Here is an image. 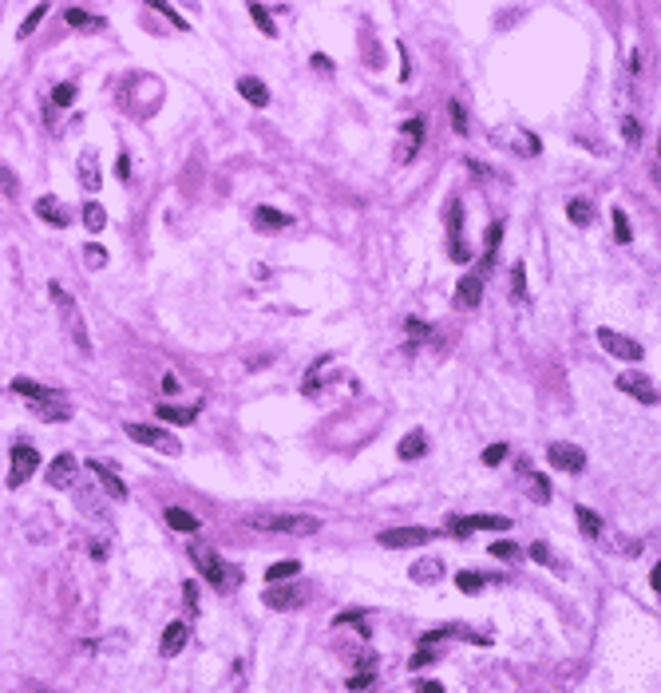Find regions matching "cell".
I'll return each instance as SVG.
<instances>
[{
  "label": "cell",
  "instance_id": "d6a6232c",
  "mask_svg": "<svg viewBox=\"0 0 661 693\" xmlns=\"http://www.w3.org/2000/svg\"><path fill=\"white\" fill-rule=\"evenodd\" d=\"M574 519H578V527H583L590 539L602 535V519L594 515V511H590V507H574Z\"/></svg>",
  "mask_w": 661,
  "mask_h": 693
},
{
  "label": "cell",
  "instance_id": "4fadbf2b",
  "mask_svg": "<svg viewBox=\"0 0 661 693\" xmlns=\"http://www.w3.org/2000/svg\"><path fill=\"white\" fill-rule=\"evenodd\" d=\"M76 472H79L76 456H72V452H60V456L52 459V468L44 472V479H48V488H72V484H76Z\"/></svg>",
  "mask_w": 661,
  "mask_h": 693
},
{
  "label": "cell",
  "instance_id": "d4e9b609",
  "mask_svg": "<svg viewBox=\"0 0 661 693\" xmlns=\"http://www.w3.org/2000/svg\"><path fill=\"white\" fill-rule=\"evenodd\" d=\"M428 452V436L416 428V432H408L404 440H400V459H420Z\"/></svg>",
  "mask_w": 661,
  "mask_h": 693
},
{
  "label": "cell",
  "instance_id": "f1b7e54d",
  "mask_svg": "<svg viewBox=\"0 0 661 693\" xmlns=\"http://www.w3.org/2000/svg\"><path fill=\"white\" fill-rule=\"evenodd\" d=\"M567 214H570V222H574V226H590V222H594V206L586 203V198H570V203H567Z\"/></svg>",
  "mask_w": 661,
  "mask_h": 693
},
{
  "label": "cell",
  "instance_id": "60d3db41",
  "mask_svg": "<svg viewBox=\"0 0 661 693\" xmlns=\"http://www.w3.org/2000/svg\"><path fill=\"white\" fill-rule=\"evenodd\" d=\"M610 218H614V234H618V242H630V238H633V230H630V218H626V210L618 206V210L610 214Z\"/></svg>",
  "mask_w": 661,
  "mask_h": 693
},
{
  "label": "cell",
  "instance_id": "4316f807",
  "mask_svg": "<svg viewBox=\"0 0 661 693\" xmlns=\"http://www.w3.org/2000/svg\"><path fill=\"white\" fill-rule=\"evenodd\" d=\"M440 575H443V563H440V559H420V563L412 567V579H416V583H436Z\"/></svg>",
  "mask_w": 661,
  "mask_h": 693
},
{
  "label": "cell",
  "instance_id": "277c9868",
  "mask_svg": "<svg viewBox=\"0 0 661 693\" xmlns=\"http://www.w3.org/2000/svg\"><path fill=\"white\" fill-rule=\"evenodd\" d=\"M614 384H618V393L633 396V400H642V404H658V400H661L653 377H646V373H622Z\"/></svg>",
  "mask_w": 661,
  "mask_h": 693
},
{
  "label": "cell",
  "instance_id": "db71d44e",
  "mask_svg": "<svg viewBox=\"0 0 661 693\" xmlns=\"http://www.w3.org/2000/svg\"><path fill=\"white\" fill-rule=\"evenodd\" d=\"M416 693H443V685H440V681H420Z\"/></svg>",
  "mask_w": 661,
  "mask_h": 693
},
{
  "label": "cell",
  "instance_id": "74e56055",
  "mask_svg": "<svg viewBox=\"0 0 661 693\" xmlns=\"http://www.w3.org/2000/svg\"><path fill=\"white\" fill-rule=\"evenodd\" d=\"M448 115H452V131L468 135V111H463V103H459V99H452V103H448Z\"/></svg>",
  "mask_w": 661,
  "mask_h": 693
},
{
  "label": "cell",
  "instance_id": "8fae6325",
  "mask_svg": "<svg viewBox=\"0 0 661 693\" xmlns=\"http://www.w3.org/2000/svg\"><path fill=\"white\" fill-rule=\"evenodd\" d=\"M491 143H503L511 151H519V155H538L543 151V143L531 135V131H519V127H503V131H491Z\"/></svg>",
  "mask_w": 661,
  "mask_h": 693
},
{
  "label": "cell",
  "instance_id": "d590c367",
  "mask_svg": "<svg viewBox=\"0 0 661 693\" xmlns=\"http://www.w3.org/2000/svg\"><path fill=\"white\" fill-rule=\"evenodd\" d=\"M483 583H487V575H475V570H459L456 575V586L459 590H468V594H475Z\"/></svg>",
  "mask_w": 661,
  "mask_h": 693
},
{
  "label": "cell",
  "instance_id": "4dcf8cb0",
  "mask_svg": "<svg viewBox=\"0 0 661 693\" xmlns=\"http://www.w3.org/2000/svg\"><path fill=\"white\" fill-rule=\"evenodd\" d=\"M83 226H87L92 234H99V230L107 226V210H103L99 203H87V206H83Z\"/></svg>",
  "mask_w": 661,
  "mask_h": 693
},
{
  "label": "cell",
  "instance_id": "e575fe53",
  "mask_svg": "<svg viewBox=\"0 0 661 693\" xmlns=\"http://www.w3.org/2000/svg\"><path fill=\"white\" fill-rule=\"evenodd\" d=\"M487 551H491V559H519L523 547L519 543H511V539H499V543H491Z\"/></svg>",
  "mask_w": 661,
  "mask_h": 693
},
{
  "label": "cell",
  "instance_id": "7a4b0ae2",
  "mask_svg": "<svg viewBox=\"0 0 661 693\" xmlns=\"http://www.w3.org/2000/svg\"><path fill=\"white\" fill-rule=\"evenodd\" d=\"M190 559L198 563V575L210 579L214 590H234V586L242 583V570L230 567V563H222L218 555L210 551V547H202V543H194V547H190Z\"/></svg>",
  "mask_w": 661,
  "mask_h": 693
},
{
  "label": "cell",
  "instance_id": "cb8c5ba5",
  "mask_svg": "<svg viewBox=\"0 0 661 693\" xmlns=\"http://www.w3.org/2000/svg\"><path fill=\"white\" fill-rule=\"evenodd\" d=\"M202 404H190V408H178V404H158V420H167V424H190L194 416H198Z\"/></svg>",
  "mask_w": 661,
  "mask_h": 693
},
{
  "label": "cell",
  "instance_id": "7c38bea8",
  "mask_svg": "<svg viewBox=\"0 0 661 693\" xmlns=\"http://www.w3.org/2000/svg\"><path fill=\"white\" fill-rule=\"evenodd\" d=\"M448 527L456 535H468V531H511V519L507 515H468V519H448Z\"/></svg>",
  "mask_w": 661,
  "mask_h": 693
},
{
  "label": "cell",
  "instance_id": "ac0fdd59",
  "mask_svg": "<svg viewBox=\"0 0 661 693\" xmlns=\"http://www.w3.org/2000/svg\"><path fill=\"white\" fill-rule=\"evenodd\" d=\"M400 131H404V147H400V158L408 163V158H416L420 143H424V119H408V123L400 127Z\"/></svg>",
  "mask_w": 661,
  "mask_h": 693
},
{
  "label": "cell",
  "instance_id": "836d02e7",
  "mask_svg": "<svg viewBox=\"0 0 661 693\" xmlns=\"http://www.w3.org/2000/svg\"><path fill=\"white\" fill-rule=\"evenodd\" d=\"M523 282H527V266L515 262V266H511V298H515V301L527 298V285H523Z\"/></svg>",
  "mask_w": 661,
  "mask_h": 693
},
{
  "label": "cell",
  "instance_id": "1f68e13d",
  "mask_svg": "<svg viewBox=\"0 0 661 693\" xmlns=\"http://www.w3.org/2000/svg\"><path fill=\"white\" fill-rule=\"evenodd\" d=\"M167 523L174 531H198V519L190 511H182V507H167Z\"/></svg>",
  "mask_w": 661,
  "mask_h": 693
},
{
  "label": "cell",
  "instance_id": "5b68a950",
  "mask_svg": "<svg viewBox=\"0 0 661 693\" xmlns=\"http://www.w3.org/2000/svg\"><path fill=\"white\" fill-rule=\"evenodd\" d=\"M448 258L452 262H468L472 258L468 242H463V210H459V203L448 206Z\"/></svg>",
  "mask_w": 661,
  "mask_h": 693
},
{
  "label": "cell",
  "instance_id": "ee69618b",
  "mask_svg": "<svg viewBox=\"0 0 661 693\" xmlns=\"http://www.w3.org/2000/svg\"><path fill=\"white\" fill-rule=\"evenodd\" d=\"M479 459H483L487 468H495V464H503V459H507V444H491V448H483V456H479Z\"/></svg>",
  "mask_w": 661,
  "mask_h": 693
},
{
  "label": "cell",
  "instance_id": "d6986e66",
  "mask_svg": "<svg viewBox=\"0 0 661 693\" xmlns=\"http://www.w3.org/2000/svg\"><path fill=\"white\" fill-rule=\"evenodd\" d=\"M87 472H95V479L103 484V491H107L111 499H127V488H123V479H119V475L111 472V468H103V464H95V459H92V464H87Z\"/></svg>",
  "mask_w": 661,
  "mask_h": 693
},
{
  "label": "cell",
  "instance_id": "9c48e42d",
  "mask_svg": "<svg viewBox=\"0 0 661 693\" xmlns=\"http://www.w3.org/2000/svg\"><path fill=\"white\" fill-rule=\"evenodd\" d=\"M380 547H392V551H404V547H424L432 531L428 527H392V531H380Z\"/></svg>",
  "mask_w": 661,
  "mask_h": 693
},
{
  "label": "cell",
  "instance_id": "30bf717a",
  "mask_svg": "<svg viewBox=\"0 0 661 693\" xmlns=\"http://www.w3.org/2000/svg\"><path fill=\"white\" fill-rule=\"evenodd\" d=\"M598 345L606 349L610 357H622V361H642V353H646L633 337H622V333H614V329H598Z\"/></svg>",
  "mask_w": 661,
  "mask_h": 693
},
{
  "label": "cell",
  "instance_id": "9a60e30c",
  "mask_svg": "<svg viewBox=\"0 0 661 693\" xmlns=\"http://www.w3.org/2000/svg\"><path fill=\"white\" fill-rule=\"evenodd\" d=\"M187 638H190V626L187 622H171L167 630H162V658H178L182 650H187Z\"/></svg>",
  "mask_w": 661,
  "mask_h": 693
},
{
  "label": "cell",
  "instance_id": "603a6c76",
  "mask_svg": "<svg viewBox=\"0 0 661 693\" xmlns=\"http://www.w3.org/2000/svg\"><path fill=\"white\" fill-rule=\"evenodd\" d=\"M523 472H527V488L535 495V504H551V484H547V475L535 472L531 464H523Z\"/></svg>",
  "mask_w": 661,
  "mask_h": 693
},
{
  "label": "cell",
  "instance_id": "52a82bcc",
  "mask_svg": "<svg viewBox=\"0 0 661 693\" xmlns=\"http://www.w3.org/2000/svg\"><path fill=\"white\" fill-rule=\"evenodd\" d=\"M127 436H131V440H139V444H147V448H158L162 456H178V452H182V444H178V440H171L167 432L147 428V424H127Z\"/></svg>",
  "mask_w": 661,
  "mask_h": 693
},
{
  "label": "cell",
  "instance_id": "ffe728a7",
  "mask_svg": "<svg viewBox=\"0 0 661 693\" xmlns=\"http://www.w3.org/2000/svg\"><path fill=\"white\" fill-rule=\"evenodd\" d=\"M301 602V594L297 590H289V586H269L266 590V606L269 610H293Z\"/></svg>",
  "mask_w": 661,
  "mask_h": 693
},
{
  "label": "cell",
  "instance_id": "7dc6e473",
  "mask_svg": "<svg viewBox=\"0 0 661 693\" xmlns=\"http://www.w3.org/2000/svg\"><path fill=\"white\" fill-rule=\"evenodd\" d=\"M527 555H531V559H538V563H547V567H554L551 547H547V543H531V551H527Z\"/></svg>",
  "mask_w": 661,
  "mask_h": 693
},
{
  "label": "cell",
  "instance_id": "5bb4252c",
  "mask_svg": "<svg viewBox=\"0 0 661 693\" xmlns=\"http://www.w3.org/2000/svg\"><path fill=\"white\" fill-rule=\"evenodd\" d=\"M12 389H16L20 396L36 400V404H63V396L56 393V389H48V384H36V380H28V377H16Z\"/></svg>",
  "mask_w": 661,
  "mask_h": 693
},
{
  "label": "cell",
  "instance_id": "2e32d148",
  "mask_svg": "<svg viewBox=\"0 0 661 693\" xmlns=\"http://www.w3.org/2000/svg\"><path fill=\"white\" fill-rule=\"evenodd\" d=\"M36 214L48 222V226H56V230H63L67 226V206L60 203V198H52V194H44V198H36Z\"/></svg>",
  "mask_w": 661,
  "mask_h": 693
},
{
  "label": "cell",
  "instance_id": "f5cc1de1",
  "mask_svg": "<svg viewBox=\"0 0 661 693\" xmlns=\"http://www.w3.org/2000/svg\"><path fill=\"white\" fill-rule=\"evenodd\" d=\"M162 393H167V396L178 393V377H171V373H167V377H162Z\"/></svg>",
  "mask_w": 661,
  "mask_h": 693
},
{
  "label": "cell",
  "instance_id": "6da1fadb",
  "mask_svg": "<svg viewBox=\"0 0 661 693\" xmlns=\"http://www.w3.org/2000/svg\"><path fill=\"white\" fill-rule=\"evenodd\" d=\"M242 523L253 531H269V535H313V531H321V519H313V515H282V511H253Z\"/></svg>",
  "mask_w": 661,
  "mask_h": 693
},
{
  "label": "cell",
  "instance_id": "7bdbcfd3",
  "mask_svg": "<svg viewBox=\"0 0 661 693\" xmlns=\"http://www.w3.org/2000/svg\"><path fill=\"white\" fill-rule=\"evenodd\" d=\"M83 262L92 269H103L107 266V254H103V246H83Z\"/></svg>",
  "mask_w": 661,
  "mask_h": 693
},
{
  "label": "cell",
  "instance_id": "8d00e7d4",
  "mask_svg": "<svg viewBox=\"0 0 661 693\" xmlns=\"http://www.w3.org/2000/svg\"><path fill=\"white\" fill-rule=\"evenodd\" d=\"M32 412H36L40 420H72V408H67V404H56V408H52V404H36Z\"/></svg>",
  "mask_w": 661,
  "mask_h": 693
},
{
  "label": "cell",
  "instance_id": "11a10c76",
  "mask_svg": "<svg viewBox=\"0 0 661 693\" xmlns=\"http://www.w3.org/2000/svg\"><path fill=\"white\" fill-rule=\"evenodd\" d=\"M313 68H317V72H329L333 63H329V56H321V52H317V56H313Z\"/></svg>",
  "mask_w": 661,
  "mask_h": 693
},
{
  "label": "cell",
  "instance_id": "816d5d0a",
  "mask_svg": "<svg viewBox=\"0 0 661 693\" xmlns=\"http://www.w3.org/2000/svg\"><path fill=\"white\" fill-rule=\"evenodd\" d=\"M622 131H626V143H638V139H642V131H638V123H633L630 115L622 119Z\"/></svg>",
  "mask_w": 661,
  "mask_h": 693
},
{
  "label": "cell",
  "instance_id": "8992f818",
  "mask_svg": "<svg viewBox=\"0 0 661 693\" xmlns=\"http://www.w3.org/2000/svg\"><path fill=\"white\" fill-rule=\"evenodd\" d=\"M36 468H40V456H36V448H32V444H16V448H12V472H8V488H20V484H28Z\"/></svg>",
  "mask_w": 661,
  "mask_h": 693
},
{
  "label": "cell",
  "instance_id": "e0dca14e",
  "mask_svg": "<svg viewBox=\"0 0 661 693\" xmlns=\"http://www.w3.org/2000/svg\"><path fill=\"white\" fill-rule=\"evenodd\" d=\"M238 92H242V99L253 103V107H269V87L258 76H242L238 79Z\"/></svg>",
  "mask_w": 661,
  "mask_h": 693
},
{
  "label": "cell",
  "instance_id": "b9f144b4",
  "mask_svg": "<svg viewBox=\"0 0 661 693\" xmlns=\"http://www.w3.org/2000/svg\"><path fill=\"white\" fill-rule=\"evenodd\" d=\"M250 16L258 20V28L266 32V36H273V32H277V28H273V20H269V8H266V4H250Z\"/></svg>",
  "mask_w": 661,
  "mask_h": 693
},
{
  "label": "cell",
  "instance_id": "f907efd6",
  "mask_svg": "<svg viewBox=\"0 0 661 693\" xmlns=\"http://www.w3.org/2000/svg\"><path fill=\"white\" fill-rule=\"evenodd\" d=\"M182 594H187V610L194 614V610H198V586L187 583V586H182Z\"/></svg>",
  "mask_w": 661,
  "mask_h": 693
},
{
  "label": "cell",
  "instance_id": "3957f363",
  "mask_svg": "<svg viewBox=\"0 0 661 693\" xmlns=\"http://www.w3.org/2000/svg\"><path fill=\"white\" fill-rule=\"evenodd\" d=\"M48 293H52V301L60 305V321H63V329H67V337L76 341V349L87 357L92 353V337H87V325H83V317H79V309H76V301H72V293L63 289V285H48Z\"/></svg>",
  "mask_w": 661,
  "mask_h": 693
},
{
  "label": "cell",
  "instance_id": "f6af8a7d",
  "mask_svg": "<svg viewBox=\"0 0 661 693\" xmlns=\"http://www.w3.org/2000/svg\"><path fill=\"white\" fill-rule=\"evenodd\" d=\"M72 99H76V87H72V83H60V87L52 92V103H56V107H67Z\"/></svg>",
  "mask_w": 661,
  "mask_h": 693
},
{
  "label": "cell",
  "instance_id": "681fc988",
  "mask_svg": "<svg viewBox=\"0 0 661 693\" xmlns=\"http://www.w3.org/2000/svg\"><path fill=\"white\" fill-rule=\"evenodd\" d=\"M428 662H436V654H428V646H420V650H416V658H412L408 665H412V670H424Z\"/></svg>",
  "mask_w": 661,
  "mask_h": 693
},
{
  "label": "cell",
  "instance_id": "ab89813d",
  "mask_svg": "<svg viewBox=\"0 0 661 693\" xmlns=\"http://www.w3.org/2000/svg\"><path fill=\"white\" fill-rule=\"evenodd\" d=\"M0 190H4L8 198H20V178H16V174L4 167V163H0Z\"/></svg>",
  "mask_w": 661,
  "mask_h": 693
},
{
  "label": "cell",
  "instance_id": "44dd1931",
  "mask_svg": "<svg viewBox=\"0 0 661 693\" xmlns=\"http://www.w3.org/2000/svg\"><path fill=\"white\" fill-rule=\"evenodd\" d=\"M79 183H83V190H99V158H95V151L79 155Z\"/></svg>",
  "mask_w": 661,
  "mask_h": 693
},
{
  "label": "cell",
  "instance_id": "7402d4cb",
  "mask_svg": "<svg viewBox=\"0 0 661 693\" xmlns=\"http://www.w3.org/2000/svg\"><path fill=\"white\" fill-rule=\"evenodd\" d=\"M253 226L258 230H285L289 226V214H282V210H269V206H258V214H253Z\"/></svg>",
  "mask_w": 661,
  "mask_h": 693
},
{
  "label": "cell",
  "instance_id": "9f6ffc18",
  "mask_svg": "<svg viewBox=\"0 0 661 693\" xmlns=\"http://www.w3.org/2000/svg\"><path fill=\"white\" fill-rule=\"evenodd\" d=\"M649 586H653V594L661 590V567H653V575H649Z\"/></svg>",
  "mask_w": 661,
  "mask_h": 693
},
{
  "label": "cell",
  "instance_id": "c3c4849f",
  "mask_svg": "<svg viewBox=\"0 0 661 693\" xmlns=\"http://www.w3.org/2000/svg\"><path fill=\"white\" fill-rule=\"evenodd\" d=\"M499 242H503V222H491L487 226V250H499Z\"/></svg>",
  "mask_w": 661,
  "mask_h": 693
},
{
  "label": "cell",
  "instance_id": "83f0119b",
  "mask_svg": "<svg viewBox=\"0 0 661 693\" xmlns=\"http://www.w3.org/2000/svg\"><path fill=\"white\" fill-rule=\"evenodd\" d=\"M297 570H301L297 559H282V563H273V567L266 570V583L273 586V583H282V579H297Z\"/></svg>",
  "mask_w": 661,
  "mask_h": 693
},
{
  "label": "cell",
  "instance_id": "f546056e",
  "mask_svg": "<svg viewBox=\"0 0 661 693\" xmlns=\"http://www.w3.org/2000/svg\"><path fill=\"white\" fill-rule=\"evenodd\" d=\"M63 20H67L72 28H99V16H92L87 8H76V4L63 8Z\"/></svg>",
  "mask_w": 661,
  "mask_h": 693
},
{
  "label": "cell",
  "instance_id": "484cf974",
  "mask_svg": "<svg viewBox=\"0 0 661 693\" xmlns=\"http://www.w3.org/2000/svg\"><path fill=\"white\" fill-rule=\"evenodd\" d=\"M459 301H463L468 309H475V305L483 301V278H475V273L463 278V282H459Z\"/></svg>",
  "mask_w": 661,
  "mask_h": 693
},
{
  "label": "cell",
  "instance_id": "f35d334b",
  "mask_svg": "<svg viewBox=\"0 0 661 693\" xmlns=\"http://www.w3.org/2000/svg\"><path fill=\"white\" fill-rule=\"evenodd\" d=\"M44 16H48V4H36V8H32V12H28V20L20 24V40H28L32 32H36V24H40Z\"/></svg>",
  "mask_w": 661,
  "mask_h": 693
},
{
  "label": "cell",
  "instance_id": "bcb514c9",
  "mask_svg": "<svg viewBox=\"0 0 661 693\" xmlns=\"http://www.w3.org/2000/svg\"><path fill=\"white\" fill-rule=\"evenodd\" d=\"M333 626H364V610H345L333 618Z\"/></svg>",
  "mask_w": 661,
  "mask_h": 693
},
{
  "label": "cell",
  "instance_id": "ba28073f",
  "mask_svg": "<svg viewBox=\"0 0 661 693\" xmlns=\"http://www.w3.org/2000/svg\"><path fill=\"white\" fill-rule=\"evenodd\" d=\"M547 459H551L558 472H570V475H578L586 468V452H583V448H578V444H563V440L547 448Z\"/></svg>",
  "mask_w": 661,
  "mask_h": 693
}]
</instances>
